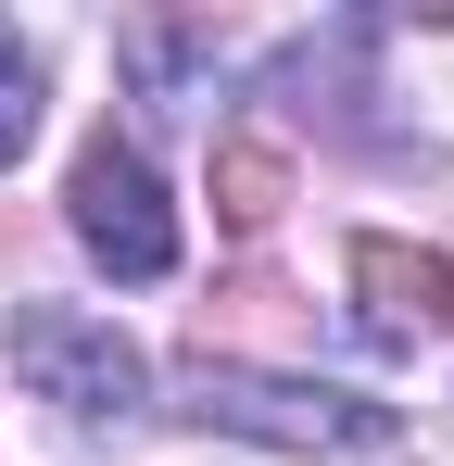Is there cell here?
<instances>
[{"instance_id":"277c9868","label":"cell","mask_w":454,"mask_h":466,"mask_svg":"<svg viewBox=\"0 0 454 466\" xmlns=\"http://www.w3.org/2000/svg\"><path fill=\"white\" fill-rule=\"evenodd\" d=\"M354 290H366V328L378 340H417V328H454V252L429 239H354Z\"/></svg>"},{"instance_id":"5b68a950","label":"cell","mask_w":454,"mask_h":466,"mask_svg":"<svg viewBox=\"0 0 454 466\" xmlns=\"http://www.w3.org/2000/svg\"><path fill=\"white\" fill-rule=\"evenodd\" d=\"M278 202H291V152L253 139V127H227V139H215V228L227 239H265Z\"/></svg>"},{"instance_id":"8992f818","label":"cell","mask_w":454,"mask_h":466,"mask_svg":"<svg viewBox=\"0 0 454 466\" xmlns=\"http://www.w3.org/2000/svg\"><path fill=\"white\" fill-rule=\"evenodd\" d=\"M26 127H38V64L13 51V25H0V164L26 152Z\"/></svg>"},{"instance_id":"7a4b0ae2","label":"cell","mask_w":454,"mask_h":466,"mask_svg":"<svg viewBox=\"0 0 454 466\" xmlns=\"http://www.w3.org/2000/svg\"><path fill=\"white\" fill-rule=\"evenodd\" d=\"M13 366L51 390L64 416H127V403H139V353H127L101 315H64V303H26V315H13Z\"/></svg>"},{"instance_id":"6da1fadb","label":"cell","mask_w":454,"mask_h":466,"mask_svg":"<svg viewBox=\"0 0 454 466\" xmlns=\"http://www.w3.org/2000/svg\"><path fill=\"white\" fill-rule=\"evenodd\" d=\"M64 202H76V239L114 265V278H164L177 265V215H164V177H151L127 139H88L64 177Z\"/></svg>"},{"instance_id":"3957f363","label":"cell","mask_w":454,"mask_h":466,"mask_svg":"<svg viewBox=\"0 0 454 466\" xmlns=\"http://www.w3.org/2000/svg\"><path fill=\"white\" fill-rule=\"evenodd\" d=\"M202 416L253 429V441H291V454L378 441V403H354V390H303V379H240V366H202Z\"/></svg>"}]
</instances>
